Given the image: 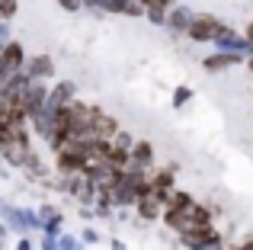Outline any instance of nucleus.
<instances>
[{"label": "nucleus", "instance_id": "obj_2", "mask_svg": "<svg viewBox=\"0 0 253 250\" xmlns=\"http://www.w3.org/2000/svg\"><path fill=\"white\" fill-rule=\"evenodd\" d=\"M116 128H119V125H116V119H109V116H93V122H90V138H103V141H106V138H112V135H116Z\"/></svg>", "mask_w": 253, "mask_h": 250}, {"label": "nucleus", "instance_id": "obj_9", "mask_svg": "<svg viewBox=\"0 0 253 250\" xmlns=\"http://www.w3.org/2000/svg\"><path fill=\"white\" fill-rule=\"evenodd\" d=\"M186 100H189V90H186V87H179V90H176V100H173V103L179 106V103H186Z\"/></svg>", "mask_w": 253, "mask_h": 250}, {"label": "nucleus", "instance_id": "obj_3", "mask_svg": "<svg viewBox=\"0 0 253 250\" xmlns=\"http://www.w3.org/2000/svg\"><path fill=\"white\" fill-rule=\"evenodd\" d=\"M167 23H170V29L186 32V29H189V23H192V13L186 10V6H179V10H173V13H170V19H167Z\"/></svg>", "mask_w": 253, "mask_h": 250}, {"label": "nucleus", "instance_id": "obj_10", "mask_svg": "<svg viewBox=\"0 0 253 250\" xmlns=\"http://www.w3.org/2000/svg\"><path fill=\"white\" fill-rule=\"evenodd\" d=\"M81 3H84V0H61V6H64V10H77Z\"/></svg>", "mask_w": 253, "mask_h": 250}, {"label": "nucleus", "instance_id": "obj_4", "mask_svg": "<svg viewBox=\"0 0 253 250\" xmlns=\"http://www.w3.org/2000/svg\"><path fill=\"white\" fill-rule=\"evenodd\" d=\"M131 154H135V167H148L151 157H154V151H151L148 141H138L135 148H131Z\"/></svg>", "mask_w": 253, "mask_h": 250}, {"label": "nucleus", "instance_id": "obj_7", "mask_svg": "<svg viewBox=\"0 0 253 250\" xmlns=\"http://www.w3.org/2000/svg\"><path fill=\"white\" fill-rule=\"evenodd\" d=\"M32 74H51V61L48 58H36L32 61Z\"/></svg>", "mask_w": 253, "mask_h": 250}, {"label": "nucleus", "instance_id": "obj_1", "mask_svg": "<svg viewBox=\"0 0 253 250\" xmlns=\"http://www.w3.org/2000/svg\"><path fill=\"white\" fill-rule=\"evenodd\" d=\"M189 32L192 39H199V42H211V39H218L224 32V26L218 23L215 16H192V23H189Z\"/></svg>", "mask_w": 253, "mask_h": 250}, {"label": "nucleus", "instance_id": "obj_8", "mask_svg": "<svg viewBox=\"0 0 253 250\" xmlns=\"http://www.w3.org/2000/svg\"><path fill=\"white\" fill-rule=\"evenodd\" d=\"M16 13V0H0V16H13Z\"/></svg>", "mask_w": 253, "mask_h": 250}, {"label": "nucleus", "instance_id": "obj_6", "mask_svg": "<svg viewBox=\"0 0 253 250\" xmlns=\"http://www.w3.org/2000/svg\"><path fill=\"white\" fill-rule=\"evenodd\" d=\"M19 61H23V51H19V45H10V48L3 51V68H6V71H13Z\"/></svg>", "mask_w": 253, "mask_h": 250}, {"label": "nucleus", "instance_id": "obj_5", "mask_svg": "<svg viewBox=\"0 0 253 250\" xmlns=\"http://www.w3.org/2000/svg\"><path fill=\"white\" fill-rule=\"evenodd\" d=\"M234 61H241V55L228 51V55H215V58H209V61H205V68H209V71H221V68H228V64H234Z\"/></svg>", "mask_w": 253, "mask_h": 250}]
</instances>
